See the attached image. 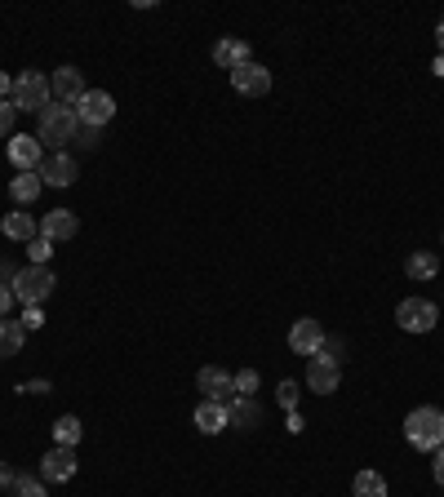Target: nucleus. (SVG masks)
<instances>
[{"label":"nucleus","mask_w":444,"mask_h":497,"mask_svg":"<svg viewBox=\"0 0 444 497\" xmlns=\"http://www.w3.org/2000/svg\"><path fill=\"white\" fill-rule=\"evenodd\" d=\"M18 325H23V329H27V333H32V329H41V325H45V311H41V307H27Z\"/></svg>","instance_id":"nucleus-30"},{"label":"nucleus","mask_w":444,"mask_h":497,"mask_svg":"<svg viewBox=\"0 0 444 497\" xmlns=\"http://www.w3.org/2000/svg\"><path fill=\"white\" fill-rule=\"evenodd\" d=\"M18 298H14V289H0V320H9V307H14Z\"/></svg>","instance_id":"nucleus-33"},{"label":"nucleus","mask_w":444,"mask_h":497,"mask_svg":"<svg viewBox=\"0 0 444 497\" xmlns=\"http://www.w3.org/2000/svg\"><path fill=\"white\" fill-rule=\"evenodd\" d=\"M196 391L205 395V400H214V404H227L231 395H236V378L218 369V364H205L200 373H196Z\"/></svg>","instance_id":"nucleus-7"},{"label":"nucleus","mask_w":444,"mask_h":497,"mask_svg":"<svg viewBox=\"0 0 444 497\" xmlns=\"http://www.w3.org/2000/svg\"><path fill=\"white\" fill-rule=\"evenodd\" d=\"M276 400H280V409H284V413H298V400H302V391H298V382H289V378H284V382L276 387Z\"/></svg>","instance_id":"nucleus-26"},{"label":"nucleus","mask_w":444,"mask_h":497,"mask_svg":"<svg viewBox=\"0 0 444 497\" xmlns=\"http://www.w3.org/2000/svg\"><path fill=\"white\" fill-rule=\"evenodd\" d=\"M14 497H45V480L41 475H14Z\"/></svg>","instance_id":"nucleus-25"},{"label":"nucleus","mask_w":444,"mask_h":497,"mask_svg":"<svg viewBox=\"0 0 444 497\" xmlns=\"http://www.w3.org/2000/svg\"><path fill=\"white\" fill-rule=\"evenodd\" d=\"M14 120H18V107L9 98H0V138H14Z\"/></svg>","instance_id":"nucleus-28"},{"label":"nucleus","mask_w":444,"mask_h":497,"mask_svg":"<svg viewBox=\"0 0 444 497\" xmlns=\"http://www.w3.org/2000/svg\"><path fill=\"white\" fill-rule=\"evenodd\" d=\"M289 346H293V355H320V346H325L320 320H298V325L289 329Z\"/></svg>","instance_id":"nucleus-13"},{"label":"nucleus","mask_w":444,"mask_h":497,"mask_svg":"<svg viewBox=\"0 0 444 497\" xmlns=\"http://www.w3.org/2000/svg\"><path fill=\"white\" fill-rule=\"evenodd\" d=\"M9 161L18 165V173L36 169L41 161H45V147H41V138H32V133H14V138H9Z\"/></svg>","instance_id":"nucleus-14"},{"label":"nucleus","mask_w":444,"mask_h":497,"mask_svg":"<svg viewBox=\"0 0 444 497\" xmlns=\"http://www.w3.org/2000/svg\"><path fill=\"white\" fill-rule=\"evenodd\" d=\"M23 342H27V329L18 325V320H0V355L9 360V355H18L23 351Z\"/></svg>","instance_id":"nucleus-22"},{"label":"nucleus","mask_w":444,"mask_h":497,"mask_svg":"<svg viewBox=\"0 0 444 497\" xmlns=\"http://www.w3.org/2000/svg\"><path fill=\"white\" fill-rule=\"evenodd\" d=\"M76 231H80V218H76L71 209H50L45 222H41V235H45V240H71Z\"/></svg>","instance_id":"nucleus-16"},{"label":"nucleus","mask_w":444,"mask_h":497,"mask_svg":"<svg viewBox=\"0 0 444 497\" xmlns=\"http://www.w3.org/2000/svg\"><path fill=\"white\" fill-rule=\"evenodd\" d=\"M76 115H80V124L103 129L111 115H116V98H111V94H103V89H89V94L76 103Z\"/></svg>","instance_id":"nucleus-8"},{"label":"nucleus","mask_w":444,"mask_h":497,"mask_svg":"<svg viewBox=\"0 0 444 497\" xmlns=\"http://www.w3.org/2000/svg\"><path fill=\"white\" fill-rule=\"evenodd\" d=\"M196 427H200L205 436H218L222 427H227V404L200 400V404H196Z\"/></svg>","instance_id":"nucleus-19"},{"label":"nucleus","mask_w":444,"mask_h":497,"mask_svg":"<svg viewBox=\"0 0 444 497\" xmlns=\"http://www.w3.org/2000/svg\"><path fill=\"white\" fill-rule=\"evenodd\" d=\"M436 272H440V262H436V253H427V249H418V253L404 258V276L409 280H431Z\"/></svg>","instance_id":"nucleus-21"},{"label":"nucleus","mask_w":444,"mask_h":497,"mask_svg":"<svg viewBox=\"0 0 444 497\" xmlns=\"http://www.w3.org/2000/svg\"><path fill=\"white\" fill-rule=\"evenodd\" d=\"M404 440L413 444V448H422V453L444 448V409H436V404L413 409V413L404 418Z\"/></svg>","instance_id":"nucleus-1"},{"label":"nucleus","mask_w":444,"mask_h":497,"mask_svg":"<svg viewBox=\"0 0 444 497\" xmlns=\"http://www.w3.org/2000/svg\"><path fill=\"white\" fill-rule=\"evenodd\" d=\"M436 45H440V58H444V18H440V27H436Z\"/></svg>","instance_id":"nucleus-38"},{"label":"nucleus","mask_w":444,"mask_h":497,"mask_svg":"<svg viewBox=\"0 0 444 497\" xmlns=\"http://www.w3.org/2000/svg\"><path fill=\"white\" fill-rule=\"evenodd\" d=\"M76 138H85V147H98V129H89V124H80Z\"/></svg>","instance_id":"nucleus-35"},{"label":"nucleus","mask_w":444,"mask_h":497,"mask_svg":"<svg viewBox=\"0 0 444 497\" xmlns=\"http://www.w3.org/2000/svg\"><path fill=\"white\" fill-rule=\"evenodd\" d=\"M227 427H236V431H254V427H263V409H258V400H254V395H231V400H227Z\"/></svg>","instance_id":"nucleus-11"},{"label":"nucleus","mask_w":444,"mask_h":497,"mask_svg":"<svg viewBox=\"0 0 444 497\" xmlns=\"http://www.w3.org/2000/svg\"><path fill=\"white\" fill-rule=\"evenodd\" d=\"M395 320H400L404 333H431L436 320H440V307H436L431 298H404V302L395 307Z\"/></svg>","instance_id":"nucleus-5"},{"label":"nucleus","mask_w":444,"mask_h":497,"mask_svg":"<svg viewBox=\"0 0 444 497\" xmlns=\"http://www.w3.org/2000/svg\"><path fill=\"white\" fill-rule=\"evenodd\" d=\"M431 71H436V76H444V58H436V62H431Z\"/></svg>","instance_id":"nucleus-39"},{"label":"nucleus","mask_w":444,"mask_h":497,"mask_svg":"<svg viewBox=\"0 0 444 497\" xmlns=\"http://www.w3.org/2000/svg\"><path fill=\"white\" fill-rule=\"evenodd\" d=\"M231 378H236V395H254L258 391V369H240Z\"/></svg>","instance_id":"nucleus-29"},{"label":"nucleus","mask_w":444,"mask_h":497,"mask_svg":"<svg viewBox=\"0 0 444 497\" xmlns=\"http://www.w3.org/2000/svg\"><path fill=\"white\" fill-rule=\"evenodd\" d=\"M80 431H85V427H80V418H71V413L54 422V440L62 444V448H76V444H80Z\"/></svg>","instance_id":"nucleus-24"},{"label":"nucleus","mask_w":444,"mask_h":497,"mask_svg":"<svg viewBox=\"0 0 444 497\" xmlns=\"http://www.w3.org/2000/svg\"><path fill=\"white\" fill-rule=\"evenodd\" d=\"M0 489H14V471H5V466H0Z\"/></svg>","instance_id":"nucleus-37"},{"label":"nucleus","mask_w":444,"mask_h":497,"mask_svg":"<svg viewBox=\"0 0 444 497\" xmlns=\"http://www.w3.org/2000/svg\"><path fill=\"white\" fill-rule=\"evenodd\" d=\"M71 475H76V448H62V444H54V448L41 457V480L62 484V480H71Z\"/></svg>","instance_id":"nucleus-10"},{"label":"nucleus","mask_w":444,"mask_h":497,"mask_svg":"<svg viewBox=\"0 0 444 497\" xmlns=\"http://www.w3.org/2000/svg\"><path fill=\"white\" fill-rule=\"evenodd\" d=\"M14 276H18V267L14 262H0V289H14Z\"/></svg>","instance_id":"nucleus-32"},{"label":"nucleus","mask_w":444,"mask_h":497,"mask_svg":"<svg viewBox=\"0 0 444 497\" xmlns=\"http://www.w3.org/2000/svg\"><path fill=\"white\" fill-rule=\"evenodd\" d=\"M338 382H342L338 360H329L325 351H320V355H311V364H307V387L320 391V395H329V391H338Z\"/></svg>","instance_id":"nucleus-12"},{"label":"nucleus","mask_w":444,"mask_h":497,"mask_svg":"<svg viewBox=\"0 0 444 497\" xmlns=\"http://www.w3.org/2000/svg\"><path fill=\"white\" fill-rule=\"evenodd\" d=\"M41 187H45V182H41V173H36V169H27V173H18V178L9 182V196H14L18 205H32V200L41 196Z\"/></svg>","instance_id":"nucleus-20"},{"label":"nucleus","mask_w":444,"mask_h":497,"mask_svg":"<svg viewBox=\"0 0 444 497\" xmlns=\"http://www.w3.org/2000/svg\"><path fill=\"white\" fill-rule=\"evenodd\" d=\"M431 475H436V484L444 489V448H436V462H431Z\"/></svg>","instance_id":"nucleus-34"},{"label":"nucleus","mask_w":444,"mask_h":497,"mask_svg":"<svg viewBox=\"0 0 444 497\" xmlns=\"http://www.w3.org/2000/svg\"><path fill=\"white\" fill-rule=\"evenodd\" d=\"M18 111H41L54 103V94H50V80H45V71H23L18 80H14V98H9Z\"/></svg>","instance_id":"nucleus-3"},{"label":"nucleus","mask_w":444,"mask_h":497,"mask_svg":"<svg viewBox=\"0 0 444 497\" xmlns=\"http://www.w3.org/2000/svg\"><path fill=\"white\" fill-rule=\"evenodd\" d=\"M0 98H14V80H9V71H0Z\"/></svg>","instance_id":"nucleus-36"},{"label":"nucleus","mask_w":444,"mask_h":497,"mask_svg":"<svg viewBox=\"0 0 444 497\" xmlns=\"http://www.w3.org/2000/svg\"><path fill=\"white\" fill-rule=\"evenodd\" d=\"M50 94H54L58 103H67V107H76L89 89H85V76H80V67H58L54 76H50Z\"/></svg>","instance_id":"nucleus-9"},{"label":"nucleus","mask_w":444,"mask_h":497,"mask_svg":"<svg viewBox=\"0 0 444 497\" xmlns=\"http://www.w3.org/2000/svg\"><path fill=\"white\" fill-rule=\"evenodd\" d=\"M0 231H5L9 240H27V244H32V240L41 235V222L32 218V214H5V218H0Z\"/></svg>","instance_id":"nucleus-18"},{"label":"nucleus","mask_w":444,"mask_h":497,"mask_svg":"<svg viewBox=\"0 0 444 497\" xmlns=\"http://www.w3.org/2000/svg\"><path fill=\"white\" fill-rule=\"evenodd\" d=\"M214 62H218L222 71H236L240 62H249V45L236 41V36H222L218 45H214Z\"/></svg>","instance_id":"nucleus-17"},{"label":"nucleus","mask_w":444,"mask_h":497,"mask_svg":"<svg viewBox=\"0 0 444 497\" xmlns=\"http://www.w3.org/2000/svg\"><path fill=\"white\" fill-rule=\"evenodd\" d=\"M231 85H236L240 94H249V98H263V94H272V71L249 58V62H240V67L231 71Z\"/></svg>","instance_id":"nucleus-6"},{"label":"nucleus","mask_w":444,"mask_h":497,"mask_svg":"<svg viewBox=\"0 0 444 497\" xmlns=\"http://www.w3.org/2000/svg\"><path fill=\"white\" fill-rule=\"evenodd\" d=\"M36 173H41V182H45V187H71L80 169H76V161H71L67 152H54L50 161H41Z\"/></svg>","instance_id":"nucleus-15"},{"label":"nucleus","mask_w":444,"mask_h":497,"mask_svg":"<svg viewBox=\"0 0 444 497\" xmlns=\"http://www.w3.org/2000/svg\"><path fill=\"white\" fill-rule=\"evenodd\" d=\"M32 267H50V253H54V240H45V235H36L32 244Z\"/></svg>","instance_id":"nucleus-27"},{"label":"nucleus","mask_w":444,"mask_h":497,"mask_svg":"<svg viewBox=\"0 0 444 497\" xmlns=\"http://www.w3.org/2000/svg\"><path fill=\"white\" fill-rule=\"evenodd\" d=\"M76 133H80V115L76 107H67V103H50V107L41 111V143H50V147H67V143H76Z\"/></svg>","instance_id":"nucleus-2"},{"label":"nucleus","mask_w":444,"mask_h":497,"mask_svg":"<svg viewBox=\"0 0 444 497\" xmlns=\"http://www.w3.org/2000/svg\"><path fill=\"white\" fill-rule=\"evenodd\" d=\"M54 272L50 267H23L18 276H14V298L23 302V307H41L50 293H54Z\"/></svg>","instance_id":"nucleus-4"},{"label":"nucleus","mask_w":444,"mask_h":497,"mask_svg":"<svg viewBox=\"0 0 444 497\" xmlns=\"http://www.w3.org/2000/svg\"><path fill=\"white\" fill-rule=\"evenodd\" d=\"M18 391H23V395H50L54 387H50V382H41V378H32V382H23Z\"/></svg>","instance_id":"nucleus-31"},{"label":"nucleus","mask_w":444,"mask_h":497,"mask_svg":"<svg viewBox=\"0 0 444 497\" xmlns=\"http://www.w3.org/2000/svg\"><path fill=\"white\" fill-rule=\"evenodd\" d=\"M351 493L356 497H387V480H383L378 471H360V475L351 480Z\"/></svg>","instance_id":"nucleus-23"}]
</instances>
